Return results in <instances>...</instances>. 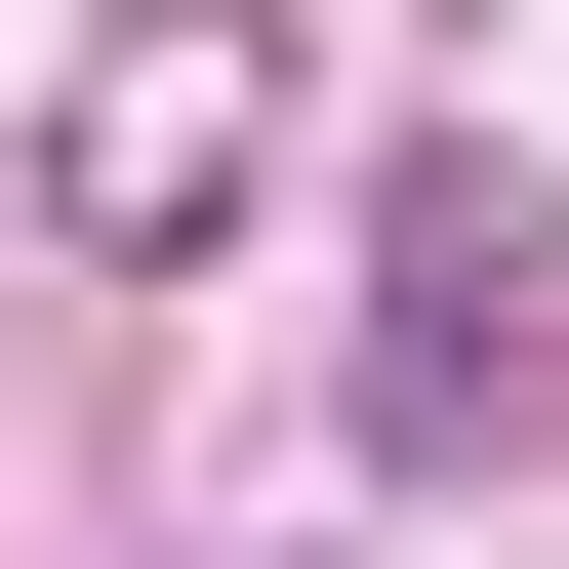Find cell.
I'll use <instances>...</instances> for the list:
<instances>
[{"mask_svg": "<svg viewBox=\"0 0 569 569\" xmlns=\"http://www.w3.org/2000/svg\"><path fill=\"white\" fill-rule=\"evenodd\" d=\"M41 203H82L122 284H163V244H244V203H284V41H244V0H122L82 82H41Z\"/></svg>", "mask_w": 569, "mask_h": 569, "instance_id": "cell-1", "label": "cell"}, {"mask_svg": "<svg viewBox=\"0 0 569 569\" xmlns=\"http://www.w3.org/2000/svg\"><path fill=\"white\" fill-rule=\"evenodd\" d=\"M367 244H407V448H529V367H569V203H529V163H407Z\"/></svg>", "mask_w": 569, "mask_h": 569, "instance_id": "cell-2", "label": "cell"}]
</instances>
